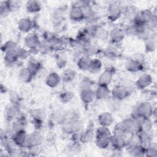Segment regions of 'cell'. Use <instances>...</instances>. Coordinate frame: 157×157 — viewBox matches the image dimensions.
I'll return each mask as SVG.
<instances>
[{
    "label": "cell",
    "instance_id": "cell-1",
    "mask_svg": "<svg viewBox=\"0 0 157 157\" xmlns=\"http://www.w3.org/2000/svg\"><path fill=\"white\" fill-rule=\"evenodd\" d=\"M153 113V109L151 104L147 101H142L137 103L132 110V116H141L146 118H150Z\"/></svg>",
    "mask_w": 157,
    "mask_h": 157
},
{
    "label": "cell",
    "instance_id": "cell-2",
    "mask_svg": "<svg viewBox=\"0 0 157 157\" xmlns=\"http://www.w3.org/2000/svg\"><path fill=\"white\" fill-rule=\"evenodd\" d=\"M123 9L124 7L117 2L110 4L107 10V18L112 22L116 21L123 15Z\"/></svg>",
    "mask_w": 157,
    "mask_h": 157
},
{
    "label": "cell",
    "instance_id": "cell-3",
    "mask_svg": "<svg viewBox=\"0 0 157 157\" xmlns=\"http://www.w3.org/2000/svg\"><path fill=\"white\" fill-rule=\"evenodd\" d=\"M44 137L39 131H36L28 135L25 148H29L33 146L40 145L44 141Z\"/></svg>",
    "mask_w": 157,
    "mask_h": 157
},
{
    "label": "cell",
    "instance_id": "cell-4",
    "mask_svg": "<svg viewBox=\"0 0 157 157\" xmlns=\"http://www.w3.org/2000/svg\"><path fill=\"white\" fill-rule=\"evenodd\" d=\"M110 93L115 99L121 101L126 98L130 94V90L124 85L115 86Z\"/></svg>",
    "mask_w": 157,
    "mask_h": 157
},
{
    "label": "cell",
    "instance_id": "cell-5",
    "mask_svg": "<svg viewBox=\"0 0 157 157\" xmlns=\"http://www.w3.org/2000/svg\"><path fill=\"white\" fill-rule=\"evenodd\" d=\"M120 124L128 136L138 132V128L132 117L124 119Z\"/></svg>",
    "mask_w": 157,
    "mask_h": 157
},
{
    "label": "cell",
    "instance_id": "cell-6",
    "mask_svg": "<svg viewBox=\"0 0 157 157\" xmlns=\"http://www.w3.org/2000/svg\"><path fill=\"white\" fill-rule=\"evenodd\" d=\"M126 139L124 137L112 134L110 137V145L114 150H121L126 147Z\"/></svg>",
    "mask_w": 157,
    "mask_h": 157
},
{
    "label": "cell",
    "instance_id": "cell-7",
    "mask_svg": "<svg viewBox=\"0 0 157 157\" xmlns=\"http://www.w3.org/2000/svg\"><path fill=\"white\" fill-rule=\"evenodd\" d=\"M152 77L148 74H144L140 75L135 83V86L139 90H145L148 88L152 83Z\"/></svg>",
    "mask_w": 157,
    "mask_h": 157
},
{
    "label": "cell",
    "instance_id": "cell-8",
    "mask_svg": "<svg viewBox=\"0 0 157 157\" xmlns=\"http://www.w3.org/2000/svg\"><path fill=\"white\" fill-rule=\"evenodd\" d=\"M113 77V72L112 69H105L99 77L98 78V85L109 86L111 83Z\"/></svg>",
    "mask_w": 157,
    "mask_h": 157
},
{
    "label": "cell",
    "instance_id": "cell-9",
    "mask_svg": "<svg viewBox=\"0 0 157 157\" xmlns=\"http://www.w3.org/2000/svg\"><path fill=\"white\" fill-rule=\"evenodd\" d=\"M40 42L38 36L34 33L28 34L24 40V44L29 49L38 48Z\"/></svg>",
    "mask_w": 157,
    "mask_h": 157
},
{
    "label": "cell",
    "instance_id": "cell-10",
    "mask_svg": "<svg viewBox=\"0 0 157 157\" xmlns=\"http://www.w3.org/2000/svg\"><path fill=\"white\" fill-rule=\"evenodd\" d=\"M144 63L135 59H130L126 61L125 67L126 70L131 72H137L143 69Z\"/></svg>",
    "mask_w": 157,
    "mask_h": 157
},
{
    "label": "cell",
    "instance_id": "cell-11",
    "mask_svg": "<svg viewBox=\"0 0 157 157\" xmlns=\"http://www.w3.org/2000/svg\"><path fill=\"white\" fill-rule=\"evenodd\" d=\"M124 34L123 29L120 28L112 29L109 33L110 40L113 44H118L121 42L124 39Z\"/></svg>",
    "mask_w": 157,
    "mask_h": 157
},
{
    "label": "cell",
    "instance_id": "cell-12",
    "mask_svg": "<svg viewBox=\"0 0 157 157\" xmlns=\"http://www.w3.org/2000/svg\"><path fill=\"white\" fill-rule=\"evenodd\" d=\"M28 134L25 130H21L14 132L12 137V140L20 148H25Z\"/></svg>",
    "mask_w": 157,
    "mask_h": 157
},
{
    "label": "cell",
    "instance_id": "cell-13",
    "mask_svg": "<svg viewBox=\"0 0 157 157\" xmlns=\"http://www.w3.org/2000/svg\"><path fill=\"white\" fill-rule=\"evenodd\" d=\"M6 117L7 119L11 120L15 118H17L20 115V109L17 104L11 103L7 105L4 110Z\"/></svg>",
    "mask_w": 157,
    "mask_h": 157
},
{
    "label": "cell",
    "instance_id": "cell-14",
    "mask_svg": "<svg viewBox=\"0 0 157 157\" xmlns=\"http://www.w3.org/2000/svg\"><path fill=\"white\" fill-rule=\"evenodd\" d=\"M70 19L74 21L78 22L84 20L82 9L80 7L72 5L69 11Z\"/></svg>",
    "mask_w": 157,
    "mask_h": 157
},
{
    "label": "cell",
    "instance_id": "cell-15",
    "mask_svg": "<svg viewBox=\"0 0 157 157\" xmlns=\"http://www.w3.org/2000/svg\"><path fill=\"white\" fill-rule=\"evenodd\" d=\"M137 133L142 145L146 146L152 142L153 137L152 129L147 131L141 130L138 131Z\"/></svg>",
    "mask_w": 157,
    "mask_h": 157
},
{
    "label": "cell",
    "instance_id": "cell-16",
    "mask_svg": "<svg viewBox=\"0 0 157 157\" xmlns=\"http://www.w3.org/2000/svg\"><path fill=\"white\" fill-rule=\"evenodd\" d=\"M34 28V22L28 18H23L18 23V29L23 33H28Z\"/></svg>",
    "mask_w": 157,
    "mask_h": 157
},
{
    "label": "cell",
    "instance_id": "cell-17",
    "mask_svg": "<svg viewBox=\"0 0 157 157\" xmlns=\"http://www.w3.org/2000/svg\"><path fill=\"white\" fill-rule=\"evenodd\" d=\"M61 80V77L56 72H53L46 77L45 83L50 88H55L59 84Z\"/></svg>",
    "mask_w": 157,
    "mask_h": 157
},
{
    "label": "cell",
    "instance_id": "cell-18",
    "mask_svg": "<svg viewBox=\"0 0 157 157\" xmlns=\"http://www.w3.org/2000/svg\"><path fill=\"white\" fill-rule=\"evenodd\" d=\"M96 98L95 91L91 88L85 89L80 92V99L85 104H90Z\"/></svg>",
    "mask_w": 157,
    "mask_h": 157
},
{
    "label": "cell",
    "instance_id": "cell-19",
    "mask_svg": "<svg viewBox=\"0 0 157 157\" xmlns=\"http://www.w3.org/2000/svg\"><path fill=\"white\" fill-rule=\"evenodd\" d=\"M98 122L100 126L109 127L113 122V117L110 113L104 112L99 115Z\"/></svg>",
    "mask_w": 157,
    "mask_h": 157
},
{
    "label": "cell",
    "instance_id": "cell-20",
    "mask_svg": "<svg viewBox=\"0 0 157 157\" xmlns=\"http://www.w3.org/2000/svg\"><path fill=\"white\" fill-rule=\"evenodd\" d=\"M111 136L103 135V136H95L96 144L97 147L101 149L107 148L110 145V137Z\"/></svg>",
    "mask_w": 157,
    "mask_h": 157
},
{
    "label": "cell",
    "instance_id": "cell-21",
    "mask_svg": "<svg viewBox=\"0 0 157 157\" xmlns=\"http://www.w3.org/2000/svg\"><path fill=\"white\" fill-rule=\"evenodd\" d=\"M95 91V96L97 99L103 100L107 98L110 94V91L107 86L98 85Z\"/></svg>",
    "mask_w": 157,
    "mask_h": 157
},
{
    "label": "cell",
    "instance_id": "cell-22",
    "mask_svg": "<svg viewBox=\"0 0 157 157\" xmlns=\"http://www.w3.org/2000/svg\"><path fill=\"white\" fill-rule=\"evenodd\" d=\"M91 61L92 59L91 58V57L83 55L78 59L77 63V67L79 69L82 71H88Z\"/></svg>",
    "mask_w": 157,
    "mask_h": 157
},
{
    "label": "cell",
    "instance_id": "cell-23",
    "mask_svg": "<svg viewBox=\"0 0 157 157\" xmlns=\"http://www.w3.org/2000/svg\"><path fill=\"white\" fill-rule=\"evenodd\" d=\"M95 137V134L94 133V131L92 128H88V129L85 131H83L80 134L79 137V142L82 143L86 144L89 143L93 140L94 137Z\"/></svg>",
    "mask_w": 157,
    "mask_h": 157
},
{
    "label": "cell",
    "instance_id": "cell-24",
    "mask_svg": "<svg viewBox=\"0 0 157 157\" xmlns=\"http://www.w3.org/2000/svg\"><path fill=\"white\" fill-rule=\"evenodd\" d=\"M34 74L28 67L21 68L18 73V78L20 80L24 83H29L31 81Z\"/></svg>",
    "mask_w": 157,
    "mask_h": 157
},
{
    "label": "cell",
    "instance_id": "cell-25",
    "mask_svg": "<svg viewBox=\"0 0 157 157\" xmlns=\"http://www.w3.org/2000/svg\"><path fill=\"white\" fill-rule=\"evenodd\" d=\"M141 145L137 133H134L129 135V137L126 139V147L128 150H130L134 147Z\"/></svg>",
    "mask_w": 157,
    "mask_h": 157
},
{
    "label": "cell",
    "instance_id": "cell-26",
    "mask_svg": "<svg viewBox=\"0 0 157 157\" xmlns=\"http://www.w3.org/2000/svg\"><path fill=\"white\" fill-rule=\"evenodd\" d=\"M99 47L94 44H92L91 42L87 44L83 47V53H85L84 55L90 57L97 55L99 53Z\"/></svg>",
    "mask_w": 157,
    "mask_h": 157
},
{
    "label": "cell",
    "instance_id": "cell-27",
    "mask_svg": "<svg viewBox=\"0 0 157 157\" xmlns=\"http://www.w3.org/2000/svg\"><path fill=\"white\" fill-rule=\"evenodd\" d=\"M139 12V11L138 10V9L135 6H128L124 7L123 14H124L127 18L130 19L132 21V20L135 18Z\"/></svg>",
    "mask_w": 157,
    "mask_h": 157
},
{
    "label": "cell",
    "instance_id": "cell-28",
    "mask_svg": "<svg viewBox=\"0 0 157 157\" xmlns=\"http://www.w3.org/2000/svg\"><path fill=\"white\" fill-rule=\"evenodd\" d=\"M104 53L105 56L110 59H116L118 58L121 55L120 51L115 45L108 47L107 48H105Z\"/></svg>",
    "mask_w": 157,
    "mask_h": 157
},
{
    "label": "cell",
    "instance_id": "cell-29",
    "mask_svg": "<svg viewBox=\"0 0 157 157\" xmlns=\"http://www.w3.org/2000/svg\"><path fill=\"white\" fill-rule=\"evenodd\" d=\"M26 124V119L24 117H17V120L15 121L12 125V131L15 132L19 131L25 130Z\"/></svg>",
    "mask_w": 157,
    "mask_h": 157
},
{
    "label": "cell",
    "instance_id": "cell-30",
    "mask_svg": "<svg viewBox=\"0 0 157 157\" xmlns=\"http://www.w3.org/2000/svg\"><path fill=\"white\" fill-rule=\"evenodd\" d=\"M26 10L29 13H37L41 9V5L37 1H28L26 4Z\"/></svg>",
    "mask_w": 157,
    "mask_h": 157
},
{
    "label": "cell",
    "instance_id": "cell-31",
    "mask_svg": "<svg viewBox=\"0 0 157 157\" xmlns=\"http://www.w3.org/2000/svg\"><path fill=\"white\" fill-rule=\"evenodd\" d=\"M102 67V62L98 59H92L91 64L88 69V71L93 74L99 73Z\"/></svg>",
    "mask_w": 157,
    "mask_h": 157
},
{
    "label": "cell",
    "instance_id": "cell-32",
    "mask_svg": "<svg viewBox=\"0 0 157 157\" xmlns=\"http://www.w3.org/2000/svg\"><path fill=\"white\" fill-rule=\"evenodd\" d=\"M26 67H28L34 75L40 71L41 69V64L39 61L36 59L32 58L29 60Z\"/></svg>",
    "mask_w": 157,
    "mask_h": 157
},
{
    "label": "cell",
    "instance_id": "cell-33",
    "mask_svg": "<svg viewBox=\"0 0 157 157\" xmlns=\"http://www.w3.org/2000/svg\"><path fill=\"white\" fill-rule=\"evenodd\" d=\"M16 51L5 53L4 62L7 65H9L10 66H12L17 62L18 59H19Z\"/></svg>",
    "mask_w": 157,
    "mask_h": 157
},
{
    "label": "cell",
    "instance_id": "cell-34",
    "mask_svg": "<svg viewBox=\"0 0 157 157\" xmlns=\"http://www.w3.org/2000/svg\"><path fill=\"white\" fill-rule=\"evenodd\" d=\"M145 48L147 52H151L155 50L156 48V39L155 37L151 35L145 40Z\"/></svg>",
    "mask_w": 157,
    "mask_h": 157
},
{
    "label": "cell",
    "instance_id": "cell-35",
    "mask_svg": "<svg viewBox=\"0 0 157 157\" xmlns=\"http://www.w3.org/2000/svg\"><path fill=\"white\" fill-rule=\"evenodd\" d=\"M67 62V55L63 52H59L56 56V63L58 67L64 68Z\"/></svg>",
    "mask_w": 157,
    "mask_h": 157
},
{
    "label": "cell",
    "instance_id": "cell-36",
    "mask_svg": "<svg viewBox=\"0 0 157 157\" xmlns=\"http://www.w3.org/2000/svg\"><path fill=\"white\" fill-rule=\"evenodd\" d=\"M75 75H76V73L75 71L71 69H67L64 70V72H63L61 78L63 82L66 83H68L72 81L74 79Z\"/></svg>",
    "mask_w": 157,
    "mask_h": 157
},
{
    "label": "cell",
    "instance_id": "cell-37",
    "mask_svg": "<svg viewBox=\"0 0 157 157\" xmlns=\"http://www.w3.org/2000/svg\"><path fill=\"white\" fill-rule=\"evenodd\" d=\"M17 48L18 47H17V44L12 40H9L6 42L2 45V47H1L2 51L4 53L15 52L17 50Z\"/></svg>",
    "mask_w": 157,
    "mask_h": 157
},
{
    "label": "cell",
    "instance_id": "cell-38",
    "mask_svg": "<svg viewBox=\"0 0 157 157\" xmlns=\"http://www.w3.org/2000/svg\"><path fill=\"white\" fill-rule=\"evenodd\" d=\"M145 156L150 157L157 156V148L156 145L155 144L151 142L145 146Z\"/></svg>",
    "mask_w": 157,
    "mask_h": 157
},
{
    "label": "cell",
    "instance_id": "cell-39",
    "mask_svg": "<svg viewBox=\"0 0 157 157\" xmlns=\"http://www.w3.org/2000/svg\"><path fill=\"white\" fill-rule=\"evenodd\" d=\"M131 155L134 156H145V146L143 145H139L134 148L129 150Z\"/></svg>",
    "mask_w": 157,
    "mask_h": 157
},
{
    "label": "cell",
    "instance_id": "cell-40",
    "mask_svg": "<svg viewBox=\"0 0 157 157\" xmlns=\"http://www.w3.org/2000/svg\"><path fill=\"white\" fill-rule=\"evenodd\" d=\"M74 97L73 93L71 91H64L60 94L59 95V99L61 102L64 104H66L69 102Z\"/></svg>",
    "mask_w": 157,
    "mask_h": 157
},
{
    "label": "cell",
    "instance_id": "cell-41",
    "mask_svg": "<svg viewBox=\"0 0 157 157\" xmlns=\"http://www.w3.org/2000/svg\"><path fill=\"white\" fill-rule=\"evenodd\" d=\"M68 151L69 153L74 155L79 153L81 151V146L78 141H73L72 144L69 147Z\"/></svg>",
    "mask_w": 157,
    "mask_h": 157
},
{
    "label": "cell",
    "instance_id": "cell-42",
    "mask_svg": "<svg viewBox=\"0 0 157 157\" xmlns=\"http://www.w3.org/2000/svg\"><path fill=\"white\" fill-rule=\"evenodd\" d=\"M6 2L10 12L17 10L20 6V2L19 1H7Z\"/></svg>",
    "mask_w": 157,
    "mask_h": 157
},
{
    "label": "cell",
    "instance_id": "cell-43",
    "mask_svg": "<svg viewBox=\"0 0 157 157\" xmlns=\"http://www.w3.org/2000/svg\"><path fill=\"white\" fill-rule=\"evenodd\" d=\"M115 134V135H117V136H123L126 138L127 136H128L127 134V133L124 131V130L123 129V128L121 127V126L120 125V124H117L113 131V134Z\"/></svg>",
    "mask_w": 157,
    "mask_h": 157
},
{
    "label": "cell",
    "instance_id": "cell-44",
    "mask_svg": "<svg viewBox=\"0 0 157 157\" xmlns=\"http://www.w3.org/2000/svg\"><path fill=\"white\" fill-rule=\"evenodd\" d=\"M16 52L19 59H25L29 56V51L23 48H18Z\"/></svg>",
    "mask_w": 157,
    "mask_h": 157
},
{
    "label": "cell",
    "instance_id": "cell-45",
    "mask_svg": "<svg viewBox=\"0 0 157 157\" xmlns=\"http://www.w3.org/2000/svg\"><path fill=\"white\" fill-rule=\"evenodd\" d=\"M91 85H92V82L90 79V78L85 77V78H83L82 79V80L81 81L80 84V88L82 91L85 89L91 88Z\"/></svg>",
    "mask_w": 157,
    "mask_h": 157
},
{
    "label": "cell",
    "instance_id": "cell-46",
    "mask_svg": "<svg viewBox=\"0 0 157 157\" xmlns=\"http://www.w3.org/2000/svg\"><path fill=\"white\" fill-rule=\"evenodd\" d=\"M9 98L10 99V102L11 103L18 105V104L20 102V97H19L18 94L17 93L14 92V91H12L10 93Z\"/></svg>",
    "mask_w": 157,
    "mask_h": 157
},
{
    "label": "cell",
    "instance_id": "cell-47",
    "mask_svg": "<svg viewBox=\"0 0 157 157\" xmlns=\"http://www.w3.org/2000/svg\"><path fill=\"white\" fill-rule=\"evenodd\" d=\"M108 36H109V33L107 31H106L104 29H99L98 28L96 36H97L98 37L101 39H104L105 37H107Z\"/></svg>",
    "mask_w": 157,
    "mask_h": 157
}]
</instances>
